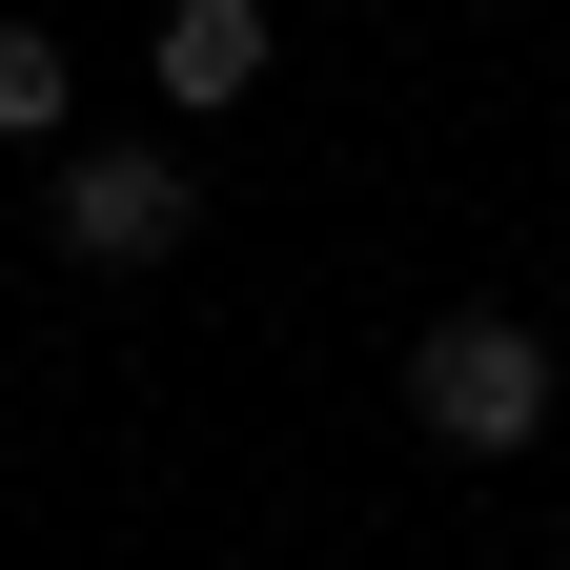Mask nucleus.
Listing matches in <instances>:
<instances>
[{"mask_svg":"<svg viewBox=\"0 0 570 570\" xmlns=\"http://www.w3.org/2000/svg\"><path fill=\"white\" fill-rule=\"evenodd\" d=\"M41 245H61V265H102V285L184 265V245H204V184H184V142H61V184H41Z\"/></svg>","mask_w":570,"mask_h":570,"instance_id":"f257e3e1","label":"nucleus"},{"mask_svg":"<svg viewBox=\"0 0 570 570\" xmlns=\"http://www.w3.org/2000/svg\"><path fill=\"white\" fill-rule=\"evenodd\" d=\"M550 570H570V550H550Z\"/></svg>","mask_w":570,"mask_h":570,"instance_id":"39448f33","label":"nucleus"},{"mask_svg":"<svg viewBox=\"0 0 570 570\" xmlns=\"http://www.w3.org/2000/svg\"><path fill=\"white\" fill-rule=\"evenodd\" d=\"M184 122H225L245 82H265V0H164V61H142Z\"/></svg>","mask_w":570,"mask_h":570,"instance_id":"7ed1b4c3","label":"nucleus"},{"mask_svg":"<svg viewBox=\"0 0 570 570\" xmlns=\"http://www.w3.org/2000/svg\"><path fill=\"white\" fill-rule=\"evenodd\" d=\"M0 142H61V21H0Z\"/></svg>","mask_w":570,"mask_h":570,"instance_id":"20e7f679","label":"nucleus"},{"mask_svg":"<svg viewBox=\"0 0 570 570\" xmlns=\"http://www.w3.org/2000/svg\"><path fill=\"white\" fill-rule=\"evenodd\" d=\"M407 428L428 449H469V469H510L530 428H550V326H510V306H449L407 346Z\"/></svg>","mask_w":570,"mask_h":570,"instance_id":"f03ea898","label":"nucleus"}]
</instances>
